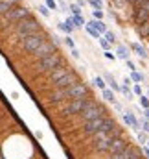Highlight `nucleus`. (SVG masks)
<instances>
[{
    "instance_id": "nucleus-1",
    "label": "nucleus",
    "mask_w": 149,
    "mask_h": 159,
    "mask_svg": "<svg viewBox=\"0 0 149 159\" xmlns=\"http://www.w3.org/2000/svg\"><path fill=\"white\" fill-rule=\"evenodd\" d=\"M15 32H17V35H19L20 39H24V37H28V35L39 34V32H40V24L30 15V17H26V19H22V20H19V22L15 24Z\"/></svg>"
},
{
    "instance_id": "nucleus-2",
    "label": "nucleus",
    "mask_w": 149,
    "mask_h": 159,
    "mask_svg": "<svg viewBox=\"0 0 149 159\" xmlns=\"http://www.w3.org/2000/svg\"><path fill=\"white\" fill-rule=\"evenodd\" d=\"M26 17H30V9L28 7H24V6H15V7H11L7 13H4V22L6 24H17L19 20H22V19H26ZM4 24V26H6Z\"/></svg>"
},
{
    "instance_id": "nucleus-3",
    "label": "nucleus",
    "mask_w": 149,
    "mask_h": 159,
    "mask_svg": "<svg viewBox=\"0 0 149 159\" xmlns=\"http://www.w3.org/2000/svg\"><path fill=\"white\" fill-rule=\"evenodd\" d=\"M92 104H94V100H88V98H77V100H72V102L63 109V113H65V115H77V113H83L85 109H88Z\"/></svg>"
},
{
    "instance_id": "nucleus-4",
    "label": "nucleus",
    "mask_w": 149,
    "mask_h": 159,
    "mask_svg": "<svg viewBox=\"0 0 149 159\" xmlns=\"http://www.w3.org/2000/svg\"><path fill=\"white\" fill-rule=\"evenodd\" d=\"M59 63H61V57H59V54L55 52V54H52V56H48V57H44V59H39L37 70L39 72H52Z\"/></svg>"
},
{
    "instance_id": "nucleus-5",
    "label": "nucleus",
    "mask_w": 149,
    "mask_h": 159,
    "mask_svg": "<svg viewBox=\"0 0 149 159\" xmlns=\"http://www.w3.org/2000/svg\"><path fill=\"white\" fill-rule=\"evenodd\" d=\"M42 35L40 34H33V35H28V37H24V39L20 41V44H22V48L26 50V52H35L39 46H40V43H42Z\"/></svg>"
},
{
    "instance_id": "nucleus-6",
    "label": "nucleus",
    "mask_w": 149,
    "mask_h": 159,
    "mask_svg": "<svg viewBox=\"0 0 149 159\" xmlns=\"http://www.w3.org/2000/svg\"><path fill=\"white\" fill-rule=\"evenodd\" d=\"M52 54H55V44H53L52 41H42L40 46L33 52V56H35L37 59H44V57H48V56H52Z\"/></svg>"
},
{
    "instance_id": "nucleus-7",
    "label": "nucleus",
    "mask_w": 149,
    "mask_h": 159,
    "mask_svg": "<svg viewBox=\"0 0 149 159\" xmlns=\"http://www.w3.org/2000/svg\"><path fill=\"white\" fill-rule=\"evenodd\" d=\"M81 115H83V119L87 122V120H94V119H100V117H105V111H103L101 106H98V102H94V104H92L88 109H85Z\"/></svg>"
},
{
    "instance_id": "nucleus-8",
    "label": "nucleus",
    "mask_w": 149,
    "mask_h": 159,
    "mask_svg": "<svg viewBox=\"0 0 149 159\" xmlns=\"http://www.w3.org/2000/svg\"><path fill=\"white\" fill-rule=\"evenodd\" d=\"M75 83H79V80H77L74 70H70L65 78H61L59 81H55L53 85H55V89H68V87H72V85H75Z\"/></svg>"
},
{
    "instance_id": "nucleus-9",
    "label": "nucleus",
    "mask_w": 149,
    "mask_h": 159,
    "mask_svg": "<svg viewBox=\"0 0 149 159\" xmlns=\"http://www.w3.org/2000/svg\"><path fill=\"white\" fill-rule=\"evenodd\" d=\"M70 70H72V67H68V65H65V63L61 61V63H59V65H57V67H55V69L50 72V80L55 83V81H59L61 78H65V76H66Z\"/></svg>"
},
{
    "instance_id": "nucleus-10",
    "label": "nucleus",
    "mask_w": 149,
    "mask_h": 159,
    "mask_svg": "<svg viewBox=\"0 0 149 159\" xmlns=\"http://www.w3.org/2000/svg\"><path fill=\"white\" fill-rule=\"evenodd\" d=\"M66 94H68V98H72V100L85 98V94H87V85H85V83H75V85H72V87L66 89Z\"/></svg>"
},
{
    "instance_id": "nucleus-11",
    "label": "nucleus",
    "mask_w": 149,
    "mask_h": 159,
    "mask_svg": "<svg viewBox=\"0 0 149 159\" xmlns=\"http://www.w3.org/2000/svg\"><path fill=\"white\" fill-rule=\"evenodd\" d=\"M109 144H111V141L105 133H94V148L98 152H107Z\"/></svg>"
},
{
    "instance_id": "nucleus-12",
    "label": "nucleus",
    "mask_w": 149,
    "mask_h": 159,
    "mask_svg": "<svg viewBox=\"0 0 149 159\" xmlns=\"http://www.w3.org/2000/svg\"><path fill=\"white\" fill-rule=\"evenodd\" d=\"M103 120H105V117H100V119H94V120H87V122L83 124V131H85L87 135L98 133V129H100V126L103 124Z\"/></svg>"
},
{
    "instance_id": "nucleus-13",
    "label": "nucleus",
    "mask_w": 149,
    "mask_h": 159,
    "mask_svg": "<svg viewBox=\"0 0 149 159\" xmlns=\"http://www.w3.org/2000/svg\"><path fill=\"white\" fill-rule=\"evenodd\" d=\"M147 19H149V0L142 6V7H136V9H134V20H136L138 26L144 24V22H147Z\"/></svg>"
},
{
    "instance_id": "nucleus-14",
    "label": "nucleus",
    "mask_w": 149,
    "mask_h": 159,
    "mask_svg": "<svg viewBox=\"0 0 149 159\" xmlns=\"http://www.w3.org/2000/svg\"><path fill=\"white\" fill-rule=\"evenodd\" d=\"M129 144V141H125L123 137H120V139H114V141H111V144H109V148H107V152L111 154V156H114V154H118V152H121L125 146Z\"/></svg>"
},
{
    "instance_id": "nucleus-15",
    "label": "nucleus",
    "mask_w": 149,
    "mask_h": 159,
    "mask_svg": "<svg viewBox=\"0 0 149 159\" xmlns=\"http://www.w3.org/2000/svg\"><path fill=\"white\" fill-rule=\"evenodd\" d=\"M134 152H136V150H134V148H133L131 144H127V146H125V148H123L121 152H118V154H114V156H111L109 159H131V157H133V154H134Z\"/></svg>"
},
{
    "instance_id": "nucleus-16",
    "label": "nucleus",
    "mask_w": 149,
    "mask_h": 159,
    "mask_svg": "<svg viewBox=\"0 0 149 159\" xmlns=\"http://www.w3.org/2000/svg\"><path fill=\"white\" fill-rule=\"evenodd\" d=\"M66 98H68L66 89H55V91H53V94L50 96V100H52V102H55V104H59V102H63V100H66Z\"/></svg>"
},
{
    "instance_id": "nucleus-17",
    "label": "nucleus",
    "mask_w": 149,
    "mask_h": 159,
    "mask_svg": "<svg viewBox=\"0 0 149 159\" xmlns=\"http://www.w3.org/2000/svg\"><path fill=\"white\" fill-rule=\"evenodd\" d=\"M87 26H90L92 30H96V32H98L100 35L107 32V26H105V22H103V20H92V22H88Z\"/></svg>"
},
{
    "instance_id": "nucleus-18",
    "label": "nucleus",
    "mask_w": 149,
    "mask_h": 159,
    "mask_svg": "<svg viewBox=\"0 0 149 159\" xmlns=\"http://www.w3.org/2000/svg\"><path fill=\"white\" fill-rule=\"evenodd\" d=\"M123 120H125V122H127V124H129L133 129H138V128H140V122L134 119V115H133L131 111H125V115H123Z\"/></svg>"
},
{
    "instance_id": "nucleus-19",
    "label": "nucleus",
    "mask_w": 149,
    "mask_h": 159,
    "mask_svg": "<svg viewBox=\"0 0 149 159\" xmlns=\"http://www.w3.org/2000/svg\"><path fill=\"white\" fill-rule=\"evenodd\" d=\"M17 6V0H0V15H4V13H7L11 7H15Z\"/></svg>"
},
{
    "instance_id": "nucleus-20",
    "label": "nucleus",
    "mask_w": 149,
    "mask_h": 159,
    "mask_svg": "<svg viewBox=\"0 0 149 159\" xmlns=\"http://www.w3.org/2000/svg\"><path fill=\"white\" fill-rule=\"evenodd\" d=\"M116 126V122L112 119H109V117H105V120H103V124L100 126V129H98V133H107L111 128H114Z\"/></svg>"
},
{
    "instance_id": "nucleus-21",
    "label": "nucleus",
    "mask_w": 149,
    "mask_h": 159,
    "mask_svg": "<svg viewBox=\"0 0 149 159\" xmlns=\"http://www.w3.org/2000/svg\"><path fill=\"white\" fill-rule=\"evenodd\" d=\"M107 137H109V141H114V139H120L121 137V128L120 126H114V128H111L107 133H105Z\"/></svg>"
},
{
    "instance_id": "nucleus-22",
    "label": "nucleus",
    "mask_w": 149,
    "mask_h": 159,
    "mask_svg": "<svg viewBox=\"0 0 149 159\" xmlns=\"http://www.w3.org/2000/svg\"><path fill=\"white\" fill-rule=\"evenodd\" d=\"M131 48H133V50L136 52V56H140L142 59H146V57H147V52H146V48H144V46H140L138 43H134V44H133Z\"/></svg>"
},
{
    "instance_id": "nucleus-23",
    "label": "nucleus",
    "mask_w": 149,
    "mask_h": 159,
    "mask_svg": "<svg viewBox=\"0 0 149 159\" xmlns=\"http://www.w3.org/2000/svg\"><path fill=\"white\" fill-rule=\"evenodd\" d=\"M59 28H61V30H65L66 34H72V30H74V24H72L70 17H68V20H66V22H61V24H59Z\"/></svg>"
},
{
    "instance_id": "nucleus-24",
    "label": "nucleus",
    "mask_w": 149,
    "mask_h": 159,
    "mask_svg": "<svg viewBox=\"0 0 149 159\" xmlns=\"http://www.w3.org/2000/svg\"><path fill=\"white\" fill-rule=\"evenodd\" d=\"M138 34H140L142 37H147L149 35V22H144V24L138 26Z\"/></svg>"
},
{
    "instance_id": "nucleus-25",
    "label": "nucleus",
    "mask_w": 149,
    "mask_h": 159,
    "mask_svg": "<svg viewBox=\"0 0 149 159\" xmlns=\"http://www.w3.org/2000/svg\"><path fill=\"white\" fill-rule=\"evenodd\" d=\"M70 20H72L74 26H83V24H85V19H83L81 15H74V17H70Z\"/></svg>"
},
{
    "instance_id": "nucleus-26",
    "label": "nucleus",
    "mask_w": 149,
    "mask_h": 159,
    "mask_svg": "<svg viewBox=\"0 0 149 159\" xmlns=\"http://www.w3.org/2000/svg\"><path fill=\"white\" fill-rule=\"evenodd\" d=\"M103 98H105V100H109V102H112V104H116L114 93H112V91H109V89H103Z\"/></svg>"
},
{
    "instance_id": "nucleus-27",
    "label": "nucleus",
    "mask_w": 149,
    "mask_h": 159,
    "mask_svg": "<svg viewBox=\"0 0 149 159\" xmlns=\"http://www.w3.org/2000/svg\"><path fill=\"white\" fill-rule=\"evenodd\" d=\"M118 56H120L121 59H127V57H129V50H127L125 46H118Z\"/></svg>"
},
{
    "instance_id": "nucleus-28",
    "label": "nucleus",
    "mask_w": 149,
    "mask_h": 159,
    "mask_svg": "<svg viewBox=\"0 0 149 159\" xmlns=\"http://www.w3.org/2000/svg\"><path fill=\"white\" fill-rule=\"evenodd\" d=\"M120 91L127 96V100H133V91L129 89V85H123V87H120Z\"/></svg>"
},
{
    "instance_id": "nucleus-29",
    "label": "nucleus",
    "mask_w": 149,
    "mask_h": 159,
    "mask_svg": "<svg viewBox=\"0 0 149 159\" xmlns=\"http://www.w3.org/2000/svg\"><path fill=\"white\" fill-rule=\"evenodd\" d=\"M149 141V137H147V133H144V131H140L138 133V143L142 144V146H146V143Z\"/></svg>"
},
{
    "instance_id": "nucleus-30",
    "label": "nucleus",
    "mask_w": 149,
    "mask_h": 159,
    "mask_svg": "<svg viewBox=\"0 0 149 159\" xmlns=\"http://www.w3.org/2000/svg\"><path fill=\"white\" fill-rule=\"evenodd\" d=\"M105 78H107V81H109V83H111V87H112V89H114V91H120V85H118V83H116V80L112 78V76H109V74H107V76H105Z\"/></svg>"
},
{
    "instance_id": "nucleus-31",
    "label": "nucleus",
    "mask_w": 149,
    "mask_h": 159,
    "mask_svg": "<svg viewBox=\"0 0 149 159\" xmlns=\"http://www.w3.org/2000/svg\"><path fill=\"white\" fill-rule=\"evenodd\" d=\"M103 35H105V41H107L109 44H111V43H114V41H116V35H114L112 32H109V30H107V32H105Z\"/></svg>"
},
{
    "instance_id": "nucleus-32",
    "label": "nucleus",
    "mask_w": 149,
    "mask_h": 159,
    "mask_svg": "<svg viewBox=\"0 0 149 159\" xmlns=\"http://www.w3.org/2000/svg\"><path fill=\"white\" fill-rule=\"evenodd\" d=\"M129 80H133V81H144V74H140V72H136V70H134V72L131 74V78H129Z\"/></svg>"
},
{
    "instance_id": "nucleus-33",
    "label": "nucleus",
    "mask_w": 149,
    "mask_h": 159,
    "mask_svg": "<svg viewBox=\"0 0 149 159\" xmlns=\"http://www.w3.org/2000/svg\"><path fill=\"white\" fill-rule=\"evenodd\" d=\"M88 4L94 6V9H101V7H103V2H101V0H88Z\"/></svg>"
},
{
    "instance_id": "nucleus-34",
    "label": "nucleus",
    "mask_w": 149,
    "mask_h": 159,
    "mask_svg": "<svg viewBox=\"0 0 149 159\" xmlns=\"http://www.w3.org/2000/svg\"><path fill=\"white\" fill-rule=\"evenodd\" d=\"M94 83H96V85H98V87H100L101 91L105 89V81H103V78H100V76H96V78H94Z\"/></svg>"
},
{
    "instance_id": "nucleus-35",
    "label": "nucleus",
    "mask_w": 149,
    "mask_h": 159,
    "mask_svg": "<svg viewBox=\"0 0 149 159\" xmlns=\"http://www.w3.org/2000/svg\"><path fill=\"white\" fill-rule=\"evenodd\" d=\"M92 13H94V20H101L103 19V11L101 9H94Z\"/></svg>"
},
{
    "instance_id": "nucleus-36",
    "label": "nucleus",
    "mask_w": 149,
    "mask_h": 159,
    "mask_svg": "<svg viewBox=\"0 0 149 159\" xmlns=\"http://www.w3.org/2000/svg\"><path fill=\"white\" fill-rule=\"evenodd\" d=\"M140 106H142L144 109H149V98L147 96H142V98H140Z\"/></svg>"
},
{
    "instance_id": "nucleus-37",
    "label": "nucleus",
    "mask_w": 149,
    "mask_h": 159,
    "mask_svg": "<svg viewBox=\"0 0 149 159\" xmlns=\"http://www.w3.org/2000/svg\"><path fill=\"white\" fill-rule=\"evenodd\" d=\"M39 11H40V15H42V17H50V11H48V7H46V6H39Z\"/></svg>"
},
{
    "instance_id": "nucleus-38",
    "label": "nucleus",
    "mask_w": 149,
    "mask_h": 159,
    "mask_svg": "<svg viewBox=\"0 0 149 159\" xmlns=\"http://www.w3.org/2000/svg\"><path fill=\"white\" fill-rule=\"evenodd\" d=\"M46 7L48 9H57V2L55 0H46Z\"/></svg>"
},
{
    "instance_id": "nucleus-39",
    "label": "nucleus",
    "mask_w": 149,
    "mask_h": 159,
    "mask_svg": "<svg viewBox=\"0 0 149 159\" xmlns=\"http://www.w3.org/2000/svg\"><path fill=\"white\" fill-rule=\"evenodd\" d=\"M87 32H88V34H90V35H92V37H96V39H100V34H98V32H96V30H92V28H90V26H87Z\"/></svg>"
},
{
    "instance_id": "nucleus-40",
    "label": "nucleus",
    "mask_w": 149,
    "mask_h": 159,
    "mask_svg": "<svg viewBox=\"0 0 149 159\" xmlns=\"http://www.w3.org/2000/svg\"><path fill=\"white\" fill-rule=\"evenodd\" d=\"M142 128H144V133H149V120L142 119Z\"/></svg>"
},
{
    "instance_id": "nucleus-41",
    "label": "nucleus",
    "mask_w": 149,
    "mask_h": 159,
    "mask_svg": "<svg viewBox=\"0 0 149 159\" xmlns=\"http://www.w3.org/2000/svg\"><path fill=\"white\" fill-rule=\"evenodd\" d=\"M133 94H138V96H142V87H140L138 83L134 85V89H133Z\"/></svg>"
},
{
    "instance_id": "nucleus-42",
    "label": "nucleus",
    "mask_w": 149,
    "mask_h": 159,
    "mask_svg": "<svg viewBox=\"0 0 149 159\" xmlns=\"http://www.w3.org/2000/svg\"><path fill=\"white\" fill-rule=\"evenodd\" d=\"M70 9H72V13H74V15H79V13H81L79 6H75V4H72V6H70Z\"/></svg>"
},
{
    "instance_id": "nucleus-43",
    "label": "nucleus",
    "mask_w": 149,
    "mask_h": 159,
    "mask_svg": "<svg viewBox=\"0 0 149 159\" xmlns=\"http://www.w3.org/2000/svg\"><path fill=\"white\" fill-rule=\"evenodd\" d=\"M65 43H66V44H68V46H70V48H72V50H74V48H75V44H74V41L70 39V37H66V39H65Z\"/></svg>"
},
{
    "instance_id": "nucleus-44",
    "label": "nucleus",
    "mask_w": 149,
    "mask_h": 159,
    "mask_svg": "<svg viewBox=\"0 0 149 159\" xmlns=\"http://www.w3.org/2000/svg\"><path fill=\"white\" fill-rule=\"evenodd\" d=\"M100 43H101V46H103V48H105V52H107V48H109V43H107L105 39H101V37H100Z\"/></svg>"
},
{
    "instance_id": "nucleus-45",
    "label": "nucleus",
    "mask_w": 149,
    "mask_h": 159,
    "mask_svg": "<svg viewBox=\"0 0 149 159\" xmlns=\"http://www.w3.org/2000/svg\"><path fill=\"white\" fill-rule=\"evenodd\" d=\"M125 61H127V67H129V69L134 72V70H136V69H134V63H133V61H129V59H125Z\"/></svg>"
},
{
    "instance_id": "nucleus-46",
    "label": "nucleus",
    "mask_w": 149,
    "mask_h": 159,
    "mask_svg": "<svg viewBox=\"0 0 149 159\" xmlns=\"http://www.w3.org/2000/svg\"><path fill=\"white\" fill-rule=\"evenodd\" d=\"M131 159H142V154H140V152H138V150H136V152H134V154H133V157Z\"/></svg>"
},
{
    "instance_id": "nucleus-47",
    "label": "nucleus",
    "mask_w": 149,
    "mask_h": 159,
    "mask_svg": "<svg viewBox=\"0 0 149 159\" xmlns=\"http://www.w3.org/2000/svg\"><path fill=\"white\" fill-rule=\"evenodd\" d=\"M105 57H107V59H114V56H112V54H111V52H109V50L105 52Z\"/></svg>"
},
{
    "instance_id": "nucleus-48",
    "label": "nucleus",
    "mask_w": 149,
    "mask_h": 159,
    "mask_svg": "<svg viewBox=\"0 0 149 159\" xmlns=\"http://www.w3.org/2000/svg\"><path fill=\"white\" fill-rule=\"evenodd\" d=\"M144 117H146V120H149V109H144Z\"/></svg>"
},
{
    "instance_id": "nucleus-49",
    "label": "nucleus",
    "mask_w": 149,
    "mask_h": 159,
    "mask_svg": "<svg viewBox=\"0 0 149 159\" xmlns=\"http://www.w3.org/2000/svg\"><path fill=\"white\" fill-rule=\"evenodd\" d=\"M72 56H74V57H79V52H77L75 48H74V50H72Z\"/></svg>"
},
{
    "instance_id": "nucleus-50",
    "label": "nucleus",
    "mask_w": 149,
    "mask_h": 159,
    "mask_svg": "<svg viewBox=\"0 0 149 159\" xmlns=\"http://www.w3.org/2000/svg\"><path fill=\"white\" fill-rule=\"evenodd\" d=\"M142 150H144V154H146V156H147V157H149V148H147V146H144Z\"/></svg>"
},
{
    "instance_id": "nucleus-51",
    "label": "nucleus",
    "mask_w": 149,
    "mask_h": 159,
    "mask_svg": "<svg viewBox=\"0 0 149 159\" xmlns=\"http://www.w3.org/2000/svg\"><path fill=\"white\" fill-rule=\"evenodd\" d=\"M127 2H129V4H136V0H127Z\"/></svg>"
},
{
    "instance_id": "nucleus-52",
    "label": "nucleus",
    "mask_w": 149,
    "mask_h": 159,
    "mask_svg": "<svg viewBox=\"0 0 149 159\" xmlns=\"http://www.w3.org/2000/svg\"><path fill=\"white\" fill-rule=\"evenodd\" d=\"M147 22H149V19H147Z\"/></svg>"
},
{
    "instance_id": "nucleus-53",
    "label": "nucleus",
    "mask_w": 149,
    "mask_h": 159,
    "mask_svg": "<svg viewBox=\"0 0 149 159\" xmlns=\"http://www.w3.org/2000/svg\"><path fill=\"white\" fill-rule=\"evenodd\" d=\"M147 143H149V141H147Z\"/></svg>"
}]
</instances>
